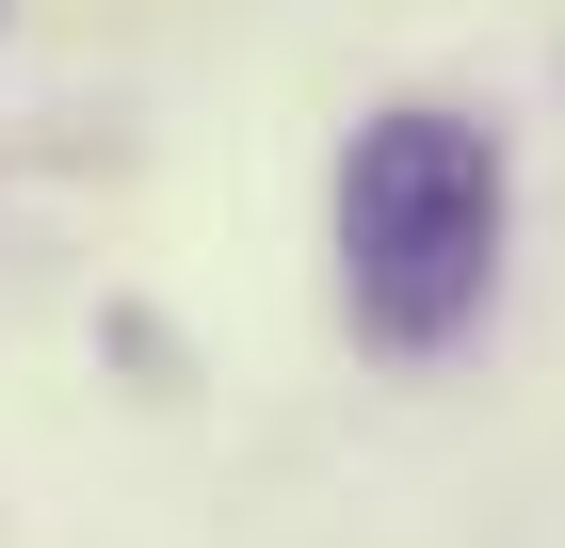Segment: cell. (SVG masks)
Masks as SVG:
<instances>
[{"label":"cell","mask_w":565,"mask_h":548,"mask_svg":"<svg viewBox=\"0 0 565 548\" xmlns=\"http://www.w3.org/2000/svg\"><path fill=\"white\" fill-rule=\"evenodd\" d=\"M484 258H501V146L469 114H372L340 162V291L388 355H436V339L484 307Z\"/></svg>","instance_id":"6da1fadb"}]
</instances>
